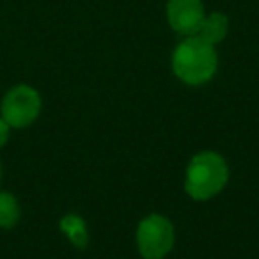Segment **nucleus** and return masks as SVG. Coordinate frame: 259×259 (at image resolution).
<instances>
[{"mask_svg":"<svg viewBox=\"0 0 259 259\" xmlns=\"http://www.w3.org/2000/svg\"><path fill=\"white\" fill-rule=\"evenodd\" d=\"M215 47L197 36H188L178 45L172 55V69L180 80L190 85H201L208 82L217 71Z\"/></svg>","mask_w":259,"mask_h":259,"instance_id":"1","label":"nucleus"},{"mask_svg":"<svg viewBox=\"0 0 259 259\" xmlns=\"http://www.w3.org/2000/svg\"><path fill=\"white\" fill-rule=\"evenodd\" d=\"M229 180L227 163L219 153L204 151L192 158L187 169L185 188L195 201H208L215 197Z\"/></svg>","mask_w":259,"mask_h":259,"instance_id":"2","label":"nucleus"},{"mask_svg":"<svg viewBox=\"0 0 259 259\" xmlns=\"http://www.w3.org/2000/svg\"><path fill=\"white\" fill-rule=\"evenodd\" d=\"M139 252L144 259H163L174 245V227L165 217L149 215L139 224Z\"/></svg>","mask_w":259,"mask_h":259,"instance_id":"3","label":"nucleus"},{"mask_svg":"<svg viewBox=\"0 0 259 259\" xmlns=\"http://www.w3.org/2000/svg\"><path fill=\"white\" fill-rule=\"evenodd\" d=\"M2 117L11 128H25L32 124L41 112V98L29 85L13 87L2 100Z\"/></svg>","mask_w":259,"mask_h":259,"instance_id":"4","label":"nucleus"},{"mask_svg":"<svg viewBox=\"0 0 259 259\" xmlns=\"http://www.w3.org/2000/svg\"><path fill=\"white\" fill-rule=\"evenodd\" d=\"M167 18L176 32L195 36L204 20V8L201 0H169Z\"/></svg>","mask_w":259,"mask_h":259,"instance_id":"5","label":"nucleus"},{"mask_svg":"<svg viewBox=\"0 0 259 259\" xmlns=\"http://www.w3.org/2000/svg\"><path fill=\"white\" fill-rule=\"evenodd\" d=\"M227 29H229V22H227L226 16L220 15V13H213L209 16H204V20H202L195 36L215 47L217 43H220L226 37Z\"/></svg>","mask_w":259,"mask_h":259,"instance_id":"6","label":"nucleus"},{"mask_svg":"<svg viewBox=\"0 0 259 259\" xmlns=\"http://www.w3.org/2000/svg\"><path fill=\"white\" fill-rule=\"evenodd\" d=\"M61 229L66 233L73 245L78 248H83L87 245V229L85 222L76 215H68L61 220Z\"/></svg>","mask_w":259,"mask_h":259,"instance_id":"7","label":"nucleus"},{"mask_svg":"<svg viewBox=\"0 0 259 259\" xmlns=\"http://www.w3.org/2000/svg\"><path fill=\"white\" fill-rule=\"evenodd\" d=\"M20 219L18 201L8 192H0V227H13Z\"/></svg>","mask_w":259,"mask_h":259,"instance_id":"8","label":"nucleus"},{"mask_svg":"<svg viewBox=\"0 0 259 259\" xmlns=\"http://www.w3.org/2000/svg\"><path fill=\"white\" fill-rule=\"evenodd\" d=\"M9 128L11 126L8 124V122L4 121V117H0V148L8 142V139H9Z\"/></svg>","mask_w":259,"mask_h":259,"instance_id":"9","label":"nucleus"},{"mask_svg":"<svg viewBox=\"0 0 259 259\" xmlns=\"http://www.w3.org/2000/svg\"><path fill=\"white\" fill-rule=\"evenodd\" d=\"M0 176H2V169H0Z\"/></svg>","mask_w":259,"mask_h":259,"instance_id":"10","label":"nucleus"}]
</instances>
